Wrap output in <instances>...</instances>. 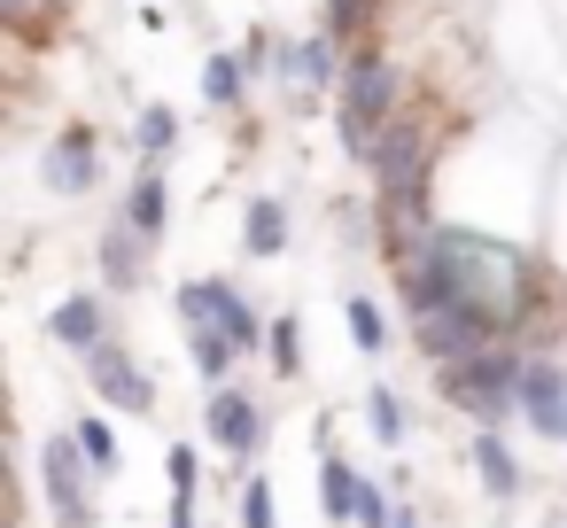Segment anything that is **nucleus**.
<instances>
[{
    "label": "nucleus",
    "instance_id": "1",
    "mask_svg": "<svg viewBox=\"0 0 567 528\" xmlns=\"http://www.w3.org/2000/svg\"><path fill=\"white\" fill-rule=\"evenodd\" d=\"M404 249L435 257V265H443L474 303H489L497 319H513V311L528 303V265H520L513 241H489V234H466V226H420Z\"/></svg>",
    "mask_w": 567,
    "mask_h": 528
},
{
    "label": "nucleus",
    "instance_id": "2",
    "mask_svg": "<svg viewBox=\"0 0 567 528\" xmlns=\"http://www.w3.org/2000/svg\"><path fill=\"white\" fill-rule=\"evenodd\" d=\"M365 172H373L381 210L396 218V241H412L420 226H435V218H427V133H420L412 117H389V125H381Z\"/></svg>",
    "mask_w": 567,
    "mask_h": 528
},
{
    "label": "nucleus",
    "instance_id": "3",
    "mask_svg": "<svg viewBox=\"0 0 567 528\" xmlns=\"http://www.w3.org/2000/svg\"><path fill=\"white\" fill-rule=\"evenodd\" d=\"M520 373H528V358H520V350H505V342H489V350H474V358L443 365V396H451L458 412H474L482 427H497V420H513V412H520Z\"/></svg>",
    "mask_w": 567,
    "mask_h": 528
},
{
    "label": "nucleus",
    "instance_id": "4",
    "mask_svg": "<svg viewBox=\"0 0 567 528\" xmlns=\"http://www.w3.org/2000/svg\"><path fill=\"white\" fill-rule=\"evenodd\" d=\"M334 94H342V102H334V133H342V148L365 164L373 141H381V125L396 117V71H389L381 55H350Z\"/></svg>",
    "mask_w": 567,
    "mask_h": 528
},
{
    "label": "nucleus",
    "instance_id": "5",
    "mask_svg": "<svg viewBox=\"0 0 567 528\" xmlns=\"http://www.w3.org/2000/svg\"><path fill=\"white\" fill-rule=\"evenodd\" d=\"M497 327H505V319H497L489 303H435V311H412V342L427 350V365H458V358L489 350Z\"/></svg>",
    "mask_w": 567,
    "mask_h": 528
},
{
    "label": "nucleus",
    "instance_id": "6",
    "mask_svg": "<svg viewBox=\"0 0 567 528\" xmlns=\"http://www.w3.org/2000/svg\"><path fill=\"white\" fill-rule=\"evenodd\" d=\"M172 303H179V319H187V327H226V334L241 342V358H249V350H265V334H272V319H265L234 280H187Z\"/></svg>",
    "mask_w": 567,
    "mask_h": 528
},
{
    "label": "nucleus",
    "instance_id": "7",
    "mask_svg": "<svg viewBox=\"0 0 567 528\" xmlns=\"http://www.w3.org/2000/svg\"><path fill=\"white\" fill-rule=\"evenodd\" d=\"M40 474H48V505L63 513V528H94V458H86V443H79V427H63V435H48L40 443Z\"/></svg>",
    "mask_w": 567,
    "mask_h": 528
},
{
    "label": "nucleus",
    "instance_id": "8",
    "mask_svg": "<svg viewBox=\"0 0 567 528\" xmlns=\"http://www.w3.org/2000/svg\"><path fill=\"white\" fill-rule=\"evenodd\" d=\"M272 79H280V102L303 117L311 110V94H327V86H342V63H334V32L319 24L311 40H280V63H272Z\"/></svg>",
    "mask_w": 567,
    "mask_h": 528
},
{
    "label": "nucleus",
    "instance_id": "9",
    "mask_svg": "<svg viewBox=\"0 0 567 528\" xmlns=\"http://www.w3.org/2000/svg\"><path fill=\"white\" fill-rule=\"evenodd\" d=\"M203 427H210V443H218V451H234V458H257V451H265V404H257V396H241V389H210Z\"/></svg>",
    "mask_w": 567,
    "mask_h": 528
},
{
    "label": "nucleus",
    "instance_id": "10",
    "mask_svg": "<svg viewBox=\"0 0 567 528\" xmlns=\"http://www.w3.org/2000/svg\"><path fill=\"white\" fill-rule=\"evenodd\" d=\"M86 381L117 404V412H156V381L133 365V350H117V342H94L86 350Z\"/></svg>",
    "mask_w": 567,
    "mask_h": 528
},
{
    "label": "nucleus",
    "instance_id": "11",
    "mask_svg": "<svg viewBox=\"0 0 567 528\" xmlns=\"http://www.w3.org/2000/svg\"><path fill=\"white\" fill-rule=\"evenodd\" d=\"M40 179H48L55 195H94V187H102V148H94V133H86V125H63L55 148H48V164H40Z\"/></svg>",
    "mask_w": 567,
    "mask_h": 528
},
{
    "label": "nucleus",
    "instance_id": "12",
    "mask_svg": "<svg viewBox=\"0 0 567 528\" xmlns=\"http://www.w3.org/2000/svg\"><path fill=\"white\" fill-rule=\"evenodd\" d=\"M520 420L536 427V435H567V373L551 365V358H528V373H520Z\"/></svg>",
    "mask_w": 567,
    "mask_h": 528
},
{
    "label": "nucleus",
    "instance_id": "13",
    "mask_svg": "<svg viewBox=\"0 0 567 528\" xmlns=\"http://www.w3.org/2000/svg\"><path fill=\"white\" fill-rule=\"evenodd\" d=\"M148 249H156V241H141V234L125 226V210H117V226L102 234V288L133 296V288L148 280Z\"/></svg>",
    "mask_w": 567,
    "mask_h": 528
},
{
    "label": "nucleus",
    "instance_id": "14",
    "mask_svg": "<svg viewBox=\"0 0 567 528\" xmlns=\"http://www.w3.org/2000/svg\"><path fill=\"white\" fill-rule=\"evenodd\" d=\"M48 334L63 342V350H94V342H110V311H102V296H63L55 311H48Z\"/></svg>",
    "mask_w": 567,
    "mask_h": 528
},
{
    "label": "nucleus",
    "instance_id": "15",
    "mask_svg": "<svg viewBox=\"0 0 567 528\" xmlns=\"http://www.w3.org/2000/svg\"><path fill=\"white\" fill-rule=\"evenodd\" d=\"M125 226H133L141 241H164V234H172V187H164V172H141V179L125 187Z\"/></svg>",
    "mask_w": 567,
    "mask_h": 528
},
{
    "label": "nucleus",
    "instance_id": "16",
    "mask_svg": "<svg viewBox=\"0 0 567 528\" xmlns=\"http://www.w3.org/2000/svg\"><path fill=\"white\" fill-rule=\"evenodd\" d=\"M474 474H482V489H489L497 505H505V497H520V458L497 443V427H482V435H474Z\"/></svg>",
    "mask_w": 567,
    "mask_h": 528
},
{
    "label": "nucleus",
    "instance_id": "17",
    "mask_svg": "<svg viewBox=\"0 0 567 528\" xmlns=\"http://www.w3.org/2000/svg\"><path fill=\"white\" fill-rule=\"evenodd\" d=\"M280 249H288V210L272 195H257L241 218V257H280Z\"/></svg>",
    "mask_w": 567,
    "mask_h": 528
},
{
    "label": "nucleus",
    "instance_id": "18",
    "mask_svg": "<svg viewBox=\"0 0 567 528\" xmlns=\"http://www.w3.org/2000/svg\"><path fill=\"white\" fill-rule=\"evenodd\" d=\"M187 358H195V373H203L210 389H226V373H234L241 342H234L226 327H187Z\"/></svg>",
    "mask_w": 567,
    "mask_h": 528
},
{
    "label": "nucleus",
    "instance_id": "19",
    "mask_svg": "<svg viewBox=\"0 0 567 528\" xmlns=\"http://www.w3.org/2000/svg\"><path fill=\"white\" fill-rule=\"evenodd\" d=\"M358 489H365V474L327 451L319 458V505H327V520H358Z\"/></svg>",
    "mask_w": 567,
    "mask_h": 528
},
{
    "label": "nucleus",
    "instance_id": "20",
    "mask_svg": "<svg viewBox=\"0 0 567 528\" xmlns=\"http://www.w3.org/2000/svg\"><path fill=\"white\" fill-rule=\"evenodd\" d=\"M241 94H249V63L241 55H210L203 63V102L210 110H241Z\"/></svg>",
    "mask_w": 567,
    "mask_h": 528
},
{
    "label": "nucleus",
    "instance_id": "21",
    "mask_svg": "<svg viewBox=\"0 0 567 528\" xmlns=\"http://www.w3.org/2000/svg\"><path fill=\"white\" fill-rule=\"evenodd\" d=\"M0 24L24 32V40H48L63 24V0H0Z\"/></svg>",
    "mask_w": 567,
    "mask_h": 528
},
{
    "label": "nucleus",
    "instance_id": "22",
    "mask_svg": "<svg viewBox=\"0 0 567 528\" xmlns=\"http://www.w3.org/2000/svg\"><path fill=\"white\" fill-rule=\"evenodd\" d=\"M172 141H179V117H172L164 102H148V110L133 117V148H141V156L156 164V156H172Z\"/></svg>",
    "mask_w": 567,
    "mask_h": 528
},
{
    "label": "nucleus",
    "instance_id": "23",
    "mask_svg": "<svg viewBox=\"0 0 567 528\" xmlns=\"http://www.w3.org/2000/svg\"><path fill=\"white\" fill-rule=\"evenodd\" d=\"M342 319H350V342H358L365 358H381V350H389V319H381V303H373V296H350V303H342Z\"/></svg>",
    "mask_w": 567,
    "mask_h": 528
},
{
    "label": "nucleus",
    "instance_id": "24",
    "mask_svg": "<svg viewBox=\"0 0 567 528\" xmlns=\"http://www.w3.org/2000/svg\"><path fill=\"white\" fill-rule=\"evenodd\" d=\"M265 350H272V365H280V373H296V365H303V319H296V311H280V319H272V334H265Z\"/></svg>",
    "mask_w": 567,
    "mask_h": 528
},
{
    "label": "nucleus",
    "instance_id": "25",
    "mask_svg": "<svg viewBox=\"0 0 567 528\" xmlns=\"http://www.w3.org/2000/svg\"><path fill=\"white\" fill-rule=\"evenodd\" d=\"M365 427H373L381 443H404V427H412V420H404L396 389H373V396H365Z\"/></svg>",
    "mask_w": 567,
    "mask_h": 528
},
{
    "label": "nucleus",
    "instance_id": "26",
    "mask_svg": "<svg viewBox=\"0 0 567 528\" xmlns=\"http://www.w3.org/2000/svg\"><path fill=\"white\" fill-rule=\"evenodd\" d=\"M373 9H381V0H327V32L334 40H358L373 24Z\"/></svg>",
    "mask_w": 567,
    "mask_h": 528
},
{
    "label": "nucleus",
    "instance_id": "27",
    "mask_svg": "<svg viewBox=\"0 0 567 528\" xmlns=\"http://www.w3.org/2000/svg\"><path fill=\"white\" fill-rule=\"evenodd\" d=\"M164 474H172V497H195V482H203V458H195L187 443H172V451H164Z\"/></svg>",
    "mask_w": 567,
    "mask_h": 528
},
{
    "label": "nucleus",
    "instance_id": "28",
    "mask_svg": "<svg viewBox=\"0 0 567 528\" xmlns=\"http://www.w3.org/2000/svg\"><path fill=\"white\" fill-rule=\"evenodd\" d=\"M241 528H280V513H272V489H265V474H249V489H241Z\"/></svg>",
    "mask_w": 567,
    "mask_h": 528
},
{
    "label": "nucleus",
    "instance_id": "29",
    "mask_svg": "<svg viewBox=\"0 0 567 528\" xmlns=\"http://www.w3.org/2000/svg\"><path fill=\"white\" fill-rule=\"evenodd\" d=\"M358 528H396V505H389V489H381V482H365V489H358Z\"/></svg>",
    "mask_w": 567,
    "mask_h": 528
},
{
    "label": "nucleus",
    "instance_id": "30",
    "mask_svg": "<svg viewBox=\"0 0 567 528\" xmlns=\"http://www.w3.org/2000/svg\"><path fill=\"white\" fill-rule=\"evenodd\" d=\"M234 55H241V63H249V79H265V71H272V63H280V40H272V32H249V40H241V48H234Z\"/></svg>",
    "mask_w": 567,
    "mask_h": 528
},
{
    "label": "nucleus",
    "instance_id": "31",
    "mask_svg": "<svg viewBox=\"0 0 567 528\" xmlns=\"http://www.w3.org/2000/svg\"><path fill=\"white\" fill-rule=\"evenodd\" d=\"M79 443H86V458H94V466H102V474H110V466H117V435H110V427H102V420H79Z\"/></svg>",
    "mask_w": 567,
    "mask_h": 528
},
{
    "label": "nucleus",
    "instance_id": "32",
    "mask_svg": "<svg viewBox=\"0 0 567 528\" xmlns=\"http://www.w3.org/2000/svg\"><path fill=\"white\" fill-rule=\"evenodd\" d=\"M172 528H203L195 520V497H172Z\"/></svg>",
    "mask_w": 567,
    "mask_h": 528
},
{
    "label": "nucleus",
    "instance_id": "33",
    "mask_svg": "<svg viewBox=\"0 0 567 528\" xmlns=\"http://www.w3.org/2000/svg\"><path fill=\"white\" fill-rule=\"evenodd\" d=\"M396 528H420V520H412V513H396Z\"/></svg>",
    "mask_w": 567,
    "mask_h": 528
},
{
    "label": "nucleus",
    "instance_id": "34",
    "mask_svg": "<svg viewBox=\"0 0 567 528\" xmlns=\"http://www.w3.org/2000/svg\"><path fill=\"white\" fill-rule=\"evenodd\" d=\"M559 443H567V435H559Z\"/></svg>",
    "mask_w": 567,
    "mask_h": 528
}]
</instances>
